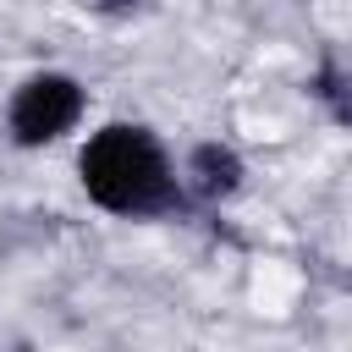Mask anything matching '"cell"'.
<instances>
[{
    "label": "cell",
    "mask_w": 352,
    "mask_h": 352,
    "mask_svg": "<svg viewBox=\"0 0 352 352\" xmlns=\"http://www.w3.org/2000/svg\"><path fill=\"white\" fill-rule=\"evenodd\" d=\"M242 176H248L242 154H236L231 143L209 138V143H192L187 170H182V187H187L192 198H204V204H226V198L242 187Z\"/></svg>",
    "instance_id": "3957f363"
},
{
    "label": "cell",
    "mask_w": 352,
    "mask_h": 352,
    "mask_svg": "<svg viewBox=\"0 0 352 352\" xmlns=\"http://www.w3.org/2000/svg\"><path fill=\"white\" fill-rule=\"evenodd\" d=\"M308 94L319 99V110H324L341 132H352V66H341L336 55H324V60L314 66V77H308Z\"/></svg>",
    "instance_id": "277c9868"
},
{
    "label": "cell",
    "mask_w": 352,
    "mask_h": 352,
    "mask_svg": "<svg viewBox=\"0 0 352 352\" xmlns=\"http://www.w3.org/2000/svg\"><path fill=\"white\" fill-rule=\"evenodd\" d=\"M88 11H99V16H138L148 0H82Z\"/></svg>",
    "instance_id": "5b68a950"
},
{
    "label": "cell",
    "mask_w": 352,
    "mask_h": 352,
    "mask_svg": "<svg viewBox=\"0 0 352 352\" xmlns=\"http://www.w3.org/2000/svg\"><path fill=\"white\" fill-rule=\"evenodd\" d=\"M88 110V88L72 72H33L16 82L11 104H6V132L16 148H44L60 143Z\"/></svg>",
    "instance_id": "7a4b0ae2"
},
{
    "label": "cell",
    "mask_w": 352,
    "mask_h": 352,
    "mask_svg": "<svg viewBox=\"0 0 352 352\" xmlns=\"http://www.w3.org/2000/svg\"><path fill=\"white\" fill-rule=\"evenodd\" d=\"M77 182L88 204L116 220H165L187 209L176 160L143 121H104L99 132H88L77 154Z\"/></svg>",
    "instance_id": "6da1fadb"
}]
</instances>
